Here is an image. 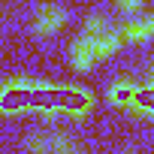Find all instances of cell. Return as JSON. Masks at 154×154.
I'll return each instance as SVG.
<instances>
[{
	"instance_id": "6da1fadb",
	"label": "cell",
	"mask_w": 154,
	"mask_h": 154,
	"mask_svg": "<svg viewBox=\"0 0 154 154\" xmlns=\"http://www.w3.org/2000/svg\"><path fill=\"white\" fill-rule=\"evenodd\" d=\"M33 88L36 79H12L0 85V115L27 112L33 106Z\"/></svg>"
},
{
	"instance_id": "7a4b0ae2",
	"label": "cell",
	"mask_w": 154,
	"mask_h": 154,
	"mask_svg": "<svg viewBox=\"0 0 154 154\" xmlns=\"http://www.w3.org/2000/svg\"><path fill=\"white\" fill-rule=\"evenodd\" d=\"M57 106H60V115L82 121L91 112L94 97H91V91H82V88H57Z\"/></svg>"
},
{
	"instance_id": "3957f363",
	"label": "cell",
	"mask_w": 154,
	"mask_h": 154,
	"mask_svg": "<svg viewBox=\"0 0 154 154\" xmlns=\"http://www.w3.org/2000/svg\"><path fill=\"white\" fill-rule=\"evenodd\" d=\"M63 21H66V9H63V6H54V3H45V6L39 9L36 21H33V33L45 39V36L57 33V30L63 27Z\"/></svg>"
},
{
	"instance_id": "277c9868",
	"label": "cell",
	"mask_w": 154,
	"mask_h": 154,
	"mask_svg": "<svg viewBox=\"0 0 154 154\" xmlns=\"http://www.w3.org/2000/svg\"><path fill=\"white\" fill-rule=\"evenodd\" d=\"M69 57H72V69L88 72V69L97 63V54H94V36H91V33H82L79 39L72 42V48H69Z\"/></svg>"
},
{
	"instance_id": "5b68a950",
	"label": "cell",
	"mask_w": 154,
	"mask_h": 154,
	"mask_svg": "<svg viewBox=\"0 0 154 154\" xmlns=\"http://www.w3.org/2000/svg\"><path fill=\"white\" fill-rule=\"evenodd\" d=\"M118 33H121V39H130V42H145V39L154 33V18H151V15H145L142 21H130V24H124Z\"/></svg>"
},
{
	"instance_id": "8992f818",
	"label": "cell",
	"mask_w": 154,
	"mask_h": 154,
	"mask_svg": "<svg viewBox=\"0 0 154 154\" xmlns=\"http://www.w3.org/2000/svg\"><path fill=\"white\" fill-rule=\"evenodd\" d=\"M94 36V54H97V60L100 57H109V54H115L118 51V45H121V33H91Z\"/></svg>"
},
{
	"instance_id": "52a82bcc",
	"label": "cell",
	"mask_w": 154,
	"mask_h": 154,
	"mask_svg": "<svg viewBox=\"0 0 154 154\" xmlns=\"http://www.w3.org/2000/svg\"><path fill=\"white\" fill-rule=\"evenodd\" d=\"M139 88L130 82V79H118L112 88H109V100H112V106H121V109H127V103L133 100V94H136Z\"/></svg>"
},
{
	"instance_id": "ba28073f",
	"label": "cell",
	"mask_w": 154,
	"mask_h": 154,
	"mask_svg": "<svg viewBox=\"0 0 154 154\" xmlns=\"http://www.w3.org/2000/svg\"><path fill=\"white\" fill-rule=\"evenodd\" d=\"M48 145H51L54 151H66V154L72 151V142H69L63 133H54V136H48Z\"/></svg>"
},
{
	"instance_id": "9c48e42d",
	"label": "cell",
	"mask_w": 154,
	"mask_h": 154,
	"mask_svg": "<svg viewBox=\"0 0 154 154\" xmlns=\"http://www.w3.org/2000/svg\"><path fill=\"white\" fill-rule=\"evenodd\" d=\"M103 30H106V18L91 15V18L85 21V33H103Z\"/></svg>"
},
{
	"instance_id": "30bf717a",
	"label": "cell",
	"mask_w": 154,
	"mask_h": 154,
	"mask_svg": "<svg viewBox=\"0 0 154 154\" xmlns=\"http://www.w3.org/2000/svg\"><path fill=\"white\" fill-rule=\"evenodd\" d=\"M118 9L127 12V15H133L136 9H142V0H118Z\"/></svg>"
},
{
	"instance_id": "8fae6325",
	"label": "cell",
	"mask_w": 154,
	"mask_h": 154,
	"mask_svg": "<svg viewBox=\"0 0 154 154\" xmlns=\"http://www.w3.org/2000/svg\"><path fill=\"white\" fill-rule=\"evenodd\" d=\"M27 148H30V151H45V148H48V139H45V136H30V139H27Z\"/></svg>"
}]
</instances>
